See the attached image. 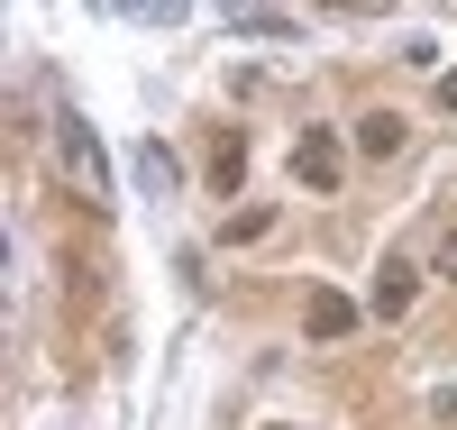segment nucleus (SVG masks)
<instances>
[{
    "label": "nucleus",
    "mask_w": 457,
    "mask_h": 430,
    "mask_svg": "<svg viewBox=\"0 0 457 430\" xmlns=\"http://www.w3.org/2000/svg\"><path fill=\"white\" fill-rule=\"evenodd\" d=\"M55 156H64L73 192H83V211H110V156H101V138H92L83 110H64V120H55Z\"/></svg>",
    "instance_id": "nucleus-1"
},
{
    "label": "nucleus",
    "mask_w": 457,
    "mask_h": 430,
    "mask_svg": "<svg viewBox=\"0 0 457 430\" xmlns=\"http://www.w3.org/2000/svg\"><path fill=\"white\" fill-rule=\"evenodd\" d=\"M411 293H421V266H411V257H385V275H375V321H403Z\"/></svg>",
    "instance_id": "nucleus-3"
},
{
    "label": "nucleus",
    "mask_w": 457,
    "mask_h": 430,
    "mask_svg": "<svg viewBox=\"0 0 457 430\" xmlns=\"http://www.w3.org/2000/svg\"><path fill=\"white\" fill-rule=\"evenodd\" d=\"M439 275L457 284V229H448V239H439Z\"/></svg>",
    "instance_id": "nucleus-9"
},
{
    "label": "nucleus",
    "mask_w": 457,
    "mask_h": 430,
    "mask_svg": "<svg viewBox=\"0 0 457 430\" xmlns=\"http://www.w3.org/2000/svg\"><path fill=\"white\" fill-rule=\"evenodd\" d=\"M275 430H293V421H275Z\"/></svg>",
    "instance_id": "nucleus-11"
},
{
    "label": "nucleus",
    "mask_w": 457,
    "mask_h": 430,
    "mask_svg": "<svg viewBox=\"0 0 457 430\" xmlns=\"http://www.w3.org/2000/svg\"><path fill=\"white\" fill-rule=\"evenodd\" d=\"M430 412H439V421L457 430V384H439V394H430Z\"/></svg>",
    "instance_id": "nucleus-8"
},
{
    "label": "nucleus",
    "mask_w": 457,
    "mask_h": 430,
    "mask_svg": "<svg viewBox=\"0 0 457 430\" xmlns=\"http://www.w3.org/2000/svg\"><path fill=\"white\" fill-rule=\"evenodd\" d=\"M403 138H411L403 110H366V120H357V147H366V156H403Z\"/></svg>",
    "instance_id": "nucleus-5"
},
{
    "label": "nucleus",
    "mask_w": 457,
    "mask_h": 430,
    "mask_svg": "<svg viewBox=\"0 0 457 430\" xmlns=\"http://www.w3.org/2000/svg\"><path fill=\"white\" fill-rule=\"evenodd\" d=\"M302 330H312V339H348V330H357V302H348V293H329V284H320L312 302H302Z\"/></svg>",
    "instance_id": "nucleus-4"
},
{
    "label": "nucleus",
    "mask_w": 457,
    "mask_h": 430,
    "mask_svg": "<svg viewBox=\"0 0 457 430\" xmlns=\"http://www.w3.org/2000/svg\"><path fill=\"white\" fill-rule=\"evenodd\" d=\"M293 174L312 183V192H338V174H348V147H338L329 129H302V138H293Z\"/></svg>",
    "instance_id": "nucleus-2"
},
{
    "label": "nucleus",
    "mask_w": 457,
    "mask_h": 430,
    "mask_svg": "<svg viewBox=\"0 0 457 430\" xmlns=\"http://www.w3.org/2000/svg\"><path fill=\"white\" fill-rule=\"evenodd\" d=\"M137 174H146V192H174V156L146 138V147H137Z\"/></svg>",
    "instance_id": "nucleus-7"
},
{
    "label": "nucleus",
    "mask_w": 457,
    "mask_h": 430,
    "mask_svg": "<svg viewBox=\"0 0 457 430\" xmlns=\"http://www.w3.org/2000/svg\"><path fill=\"white\" fill-rule=\"evenodd\" d=\"M439 101H448V110H457V73H448V83H439Z\"/></svg>",
    "instance_id": "nucleus-10"
},
{
    "label": "nucleus",
    "mask_w": 457,
    "mask_h": 430,
    "mask_svg": "<svg viewBox=\"0 0 457 430\" xmlns=\"http://www.w3.org/2000/svg\"><path fill=\"white\" fill-rule=\"evenodd\" d=\"M238 174H247V138L228 129V138L211 147V183H220V192H238Z\"/></svg>",
    "instance_id": "nucleus-6"
}]
</instances>
